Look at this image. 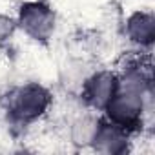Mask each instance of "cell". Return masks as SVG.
I'll list each match as a JSON object with an SVG mask.
<instances>
[{
    "label": "cell",
    "instance_id": "cell-1",
    "mask_svg": "<svg viewBox=\"0 0 155 155\" xmlns=\"http://www.w3.org/2000/svg\"><path fill=\"white\" fill-rule=\"evenodd\" d=\"M53 104L51 91L38 82L13 88L6 97V111L17 124H33L42 119Z\"/></svg>",
    "mask_w": 155,
    "mask_h": 155
},
{
    "label": "cell",
    "instance_id": "cell-6",
    "mask_svg": "<svg viewBox=\"0 0 155 155\" xmlns=\"http://www.w3.org/2000/svg\"><path fill=\"white\" fill-rule=\"evenodd\" d=\"M99 117L91 115V113H82L79 115L71 124H69V139L75 146L79 148H86L91 142V137L97 130L99 124Z\"/></svg>",
    "mask_w": 155,
    "mask_h": 155
},
{
    "label": "cell",
    "instance_id": "cell-4",
    "mask_svg": "<svg viewBox=\"0 0 155 155\" xmlns=\"http://www.w3.org/2000/svg\"><path fill=\"white\" fill-rule=\"evenodd\" d=\"M90 148L102 155H122L131 148V133L124 128L110 122L108 119H101L97 130L91 137Z\"/></svg>",
    "mask_w": 155,
    "mask_h": 155
},
{
    "label": "cell",
    "instance_id": "cell-2",
    "mask_svg": "<svg viewBox=\"0 0 155 155\" xmlns=\"http://www.w3.org/2000/svg\"><path fill=\"white\" fill-rule=\"evenodd\" d=\"M17 28L35 42H48L57 28V15L53 8L42 0H28L18 6Z\"/></svg>",
    "mask_w": 155,
    "mask_h": 155
},
{
    "label": "cell",
    "instance_id": "cell-3",
    "mask_svg": "<svg viewBox=\"0 0 155 155\" xmlns=\"http://www.w3.org/2000/svg\"><path fill=\"white\" fill-rule=\"evenodd\" d=\"M117 82H119L117 73L111 69H99L90 73L81 84L82 102L93 111H102L110 102V99L113 97Z\"/></svg>",
    "mask_w": 155,
    "mask_h": 155
},
{
    "label": "cell",
    "instance_id": "cell-5",
    "mask_svg": "<svg viewBox=\"0 0 155 155\" xmlns=\"http://www.w3.org/2000/svg\"><path fill=\"white\" fill-rule=\"evenodd\" d=\"M126 37L140 49H150L155 42V17L151 11H135L126 18Z\"/></svg>",
    "mask_w": 155,
    "mask_h": 155
},
{
    "label": "cell",
    "instance_id": "cell-7",
    "mask_svg": "<svg viewBox=\"0 0 155 155\" xmlns=\"http://www.w3.org/2000/svg\"><path fill=\"white\" fill-rule=\"evenodd\" d=\"M17 29V22L13 18H9L8 15H2L0 13V42H6L13 37Z\"/></svg>",
    "mask_w": 155,
    "mask_h": 155
}]
</instances>
